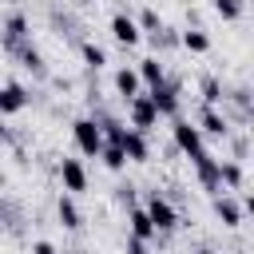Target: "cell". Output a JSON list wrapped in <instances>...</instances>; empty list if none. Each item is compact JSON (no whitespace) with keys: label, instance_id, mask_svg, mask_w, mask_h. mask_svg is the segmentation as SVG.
<instances>
[{"label":"cell","instance_id":"cell-28","mask_svg":"<svg viewBox=\"0 0 254 254\" xmlns=\"http://www.w3.org/2000/svg\"><path fill=\"white\" fill-rule=\"evenodd\" d=\"M119 202H123L127 210H131V206H139V202H135V187H119Z\"/></svg>","mask_w":254,"mask_h":254},{"label":"cell","instance_id":"cell-5","mask_svg":"<svg viewBox=\"0 0 254 254\" xmlns=\"http://www.w3.org/2000/svg\"><path fill=\"white\" fill-rule=\"evenodd\" d=\"M147 214L155 218V226H159V234H171L175 226H179V210L171 206V198H163L159 190L147 198Z\"/></svg>","mask_w":254,"mask_h":254},{"label":"cell","instance_id":"cell-25","mask_svg":"<svg viewBox=\"0 0 254 254\" xmlns=\"http://www.w3.org/2000/svg\"><path fill=\"white\" fill-rule=\"evenodd\" d=\"M210 4L222 20H242V12H246V0H210Z\"/></svg>","mask_w":254,"mask_h":254},{"label":"cell","instance_id":"cell-22","mask_svg":"<svg viewBox=\"0 0 254 254\" xmlns=\"http://www.w3.org/2000/svg\"><path fill=\"white\" fill-rule=\"evenodd\" d=\"M198 91H202V103H206V107H218V103L226 99V91H222V83H218L214 75H206V79L198 83Z\"/></svg>","mask_w":254,"mask_h":254},{"label":"cell","instance_id":"cell-15","mask_svg":"<svg viewBox=\"0 0 254 254\" xmlns=\"http://www.w3.org/2000/svg\"><path fill=\"white\" fill-rule=\"evenodd\" d=\"M12 60H20V67H24V71H32L36 79H44V75H48V64H44L40 48H32V44H20V48L12 52Z\"/></svg>","mask_w":254,"mask_h":254},{"label":"cell","instance_id":"cell-4","mask_svg":"<svg viewBox=\"0 0 254 254\" xmlns=\"http://www.w3.org/2000/svg\"><path fill=\"white\" fill-rule=\"evenodd\" d=\"M194 175H198V183H202V190H206L210 198L222 194V159H214L210 151L198 155V159H194Z\"/></svg>","mask_w":254,"mask_h":254},{"label":"cell","instance_id":"cell-9","mask_svg":"<svg viewBox=\"0 0 254 254\" xmlns=\"http://www.w3.org/2000/svg\"><path fill=\"white\" fill-rule=\"evenodd\" d=\"M60 183H64L67 194H83V190H87V171H83V163L64 155V159H60Z\"/></svg>","mask_w":254,"mask_h":254},{"label":"cell","instance_id":"cell-2","mask_svg":"<svg viewBox=\"0 0 254 254\" xmlns=\"http://www.w3.org/2000/svg\"><path fill=\"white\" fill-rule=\"evenodd\" d=\"M171 135H175V147H179V151H183V155H187L190 163H194L198 155H206V143H202L206 135H202V127H198V123H187V119H175V127H171Z\"/></svg>","mask_w":254,"mask_h":254},{"label":"cell","instance_id":"cell-18","mask_svg":"<svg viewBox=\"0 0 254 254\" xmlns=\"http://www.w3.org/2000/svg\"><path fill=\"white\" fill-rule=\"evenodd\" d=\"M139 75H143V83H147V87H159V83H167V67H163L155 56L139 60Z\"/></svg>","mask_w":254,"mask_h":254},{"label":"cell","instance_id":"cell-23","mask_svg":"<svg viewBox=\"0 0 254 254\" xmlns=\"http://www.w3.org/2000/svg\"><path fill=\"white\" fill-rule=\"evenodd\" d=\"M79 56H83V64H87L91 71H99V67L107 64V52H103L99 44H91V40H83V48H79Z\"/></svg>","mask_w":254,"mask_h":254},{"label":"cell","instance_id":"cell-12","mask_svg":"<svg viewBox=\"0 0 254 254\" xmlns=\"http://www.w3.org/2000/svg\"><path fill=\"white\" fill-rule=\"evenodd\" d=\"M210 206H214V218H218L222 226H230V230H234V226H242L246 206H242V202H234L226 190H222V194H214V198H210Z\"/></svg>","mask_w":254,"mask_h":254},{"label":"cell","instance_id":"cell-14","mask_svg":"<svg viewBox=\"0 0 254 254\" xmlns=\"http://www.w3.org/2000/svg\"><path fill=\"white\" fill-rule=\"evenodd\" d=\"M127 222H131V234H135V238H143V242H155V238H159V226H155V218L147 214V206H131V210H127Z\"/></svg>","mask_w":254,"mask_h":254},{"label":"cell","instance_id":"cell-3","mask_svg":"<svg viewBox=\"0 0 254 254\" xmlns=\"http://www.w3.org/2000/svg\"><path fill=\"white\" fill-rule=\"evenodd\" d=\"M127 119H131V127H139V131H155L159 119H163V111L155 107L151 91H143V95H135V99L127 103Z\"/></svg>","mask_w":254,"mask_h":254},{"label":"cell","instance_id":"cell-27","mask_svg":"<svg viewBox=\"0 0 254 254\" xmlns=\"http://www.w3.org/2000/svg\"><path fill=\"white\" fill-rule=\"evenodd\" d=\"M127 254H151V242H143V238L127 234Z\"/></svg>","mask_w":254,"mask_h":254},{"label":"cell","instance_id":"cell-13","mask_svg":"<svg viewBox=\"0 0 254 254\" xmlns=\"http://www.w3.org/2000/svg\"><path fill=\"white\" fill-rule=\"evenodd\" d=\"M24 107H28V91H24L16 79H4V91H0V115L12 119V115L24 111Z\"/></svg>","mask_w":254,"mask_h":254},{"label":"cell","instance_id":"cell-6","mask_svg":"<svg viewBox=\"0 0 254 254\" xmlns=\"http://www.w3.org/2000/svg\"><path fill=\"white\" fill-rule=\"evenodd\" d=\"M111 83H115V95L123 99V103H131L135 95H143V75H139V67H115V75H111Z\"/></svg>","mask_w":254,"mask_h":254},{"label":"cell","instance_id":"cell-10","mask_svg":"<svg viewBox=\"0 0 254 254\" xmlns=\"http://www.w3.org/2000/svg\"><path fill=\"white\" fill-rule=\"evenodd\" d=\"M20 44H28V16L24 12H8L4 16V52L12 56Z\"/></svg>","mask_w":254,"mask_h":254},{"label":"cell","instance_id":"cell-21","mask_svg":"<svg viewBox=\"0 0 254 254\" xmlns=\"http://www.w3.org/2000/svg\"><path fill=\"white\" fill-rule=\"evenodd\" d=\"M99 159H103V167H107V171H123V167L131 163V155H127V147H123V143H107Z\"/></svg>","mask_w":254,"mask_h":254},{"label":"cell","instance_id":"cell-31","mask_svg":"<svg viewBox=\"0 0 254 254\" xmlns=\"http://www.w3.org/2000/svg\"><path fill=\"white\" fill-rule=\"evenodd\" d=\"M250 8H254V0H250Z\"/></svg>","mask_w":254,"mask_h":254},{"label":"cell","instance_id":"cell-19","mask_svg":"<svg viewBox=\"0 0 254 254\" xmlns=\"http://www.w3.org/2000/svg\"><path fill=\"white\" fill-rule=\"evenodd\" d=\"M95 119H99V127H103V135H107V143H123V135H127V127H131V123H123V119H115V115H107V111H95Z\"/></svg>","mask_w":254,"mask_h":254},{"label":"cell","instance_id":"cell-30","mask_svg":"<svg viewBox=\"0 0 254 254\" xmlns=\"http://www.w3.org/2000/svg\"><path fill=\"white\" fill-rule=\"evenodd\" d=\"M242 206H246V214L254 218V194H246V202H242Z\"/></svg>","mask_w":254,"mask_h":254},{"label":"cell","instance_id":"cell-20","mask_svg":"<svg viewBox=\"0 0 254 254\" xmlns=\"http://www.w3.org/2000/svg\"><path fill=\"white\" fill-rule=\"evenodd\" d=\"M183 48H187L190 56H206V52H210V36H206L202 28H187V32H183Z\"/></svg>","mask_w":254,"mask_h":254},{"label":"cell","instance_id":"cell-1","mask_svg":"<svg viewBox=\"0 0 254 254\" xmlns=\"http://www.w3.org/2000/svg\"><path fill=\"white\" fill-rule=\"evenodd\" d=\"M71 139H75L79 155H87V159H99L103 147H107V135H103V127H99L95 115H79V119H71Z\"/></svg>","mask_w":254,"mask_h":254},{"label":"cell","instance_id":"cell-8","mask_svg":"<svg viewBox=\"0 0 254 254\" xmlns=\"http://www.w3.org/2000/svg\"><path fill=\"white\" fill-rule=\"evenodd\" d=\"M111 36H115L123 48H135V44L143 40V24H139L135 16H127V12H115V16H111Z\"/></svg>","mask_w":254,"mask_h":254},{"label":"cell","instance_id":"cell-24","mask_svg":"<svg viewBox=\"0 0 254 254\" xmlns=\"http://www.w3.org/2000/svg\"><path fill=\"white\" fill-rule=\"evenodd\" d=\"M222 187H230V190L242 187V163L238 159H222Z\"/></svg>","mask_w":254,"mask_h":254},{"label":"cell","instance_id":"cell-11","mask_svg":"<svg viewBox=\"0 0 254 254\" xmlns=\"http://www.w3.org/2000/svg\"><path fill=\"white\" fill-rule=\"evenodd\" d=\"M198 127H202L206 139H230V119H226L218 107H206V103H202V111H198Z\"/></svg>","mask_w":254,"mask_h":254},{"label":"cell","instance_id":"cell-29","mask_svg":"<svg viewBox=\"0 0 254 254\" xmlns=\"http://www.w3.org/2000/svg\"><path fill=\"white\" fill-rule=\"evenodd\" d=\"M32 254H56V246H52L48 238H36V242H32Z\"/></svg>","mask_w":254,"mask_h":254},{"label":"cell","instance_id":"cell-26","mask_svg":"<svg viewBox=\"0 0 254 254\" xmlns=\"http://www.w3.org/2000/svg\"><path fill=\"white\" fill-rule=\"evenodd\" d=\"M139 24H143V32H147V36L163 32V20H159V12H155V8H143V12H139Z\"/></svg>","mask_w":254,"mask_h":254},{"label":"cell","instance_id":"cell-7","mask_svg":"<svg viewBox=\"0 0 254 254\" xmlns=\"http://www.w3.org/2000/svg\"><path fill=\"white\" fill-rule=\"evenodd\" d=\"M147 91H151L155 107H159L167 119H179V103H183V99H179V91H183V87H179V79H167V83H159V87H147Z\"/></svg>","mask_w":254,"mask_h":254},{"label":"cell","instance_id":"cell-17","mask_svg":"<svg viewBox=\"0 0 254 254\" xmlns=\"http://www.w3.org/2000/svg\"><path fill=\"white\" fill-rule=\"evenodd\" d=\"M56 218H60L64 230H79V226H83V214H79V206H75V198H71L67 190H64L60 202H56Z\"/></svg>","mask_w":254,"mask_h":254},{"label":"cell","instance_id":"cell-16","mask_svg":"<svg viewBox=\"0 0 254 254\" xmlns=\"http://www.w3.org/2000/svg\"><path fill=\"white\" fill-rule=\"evenodd\" d=\"M123 147H127L131 163H147V159H151V143H147V131H139V127H127V135H123Z\"/></svg>","mask_w":254,"mask_h":254}]
</instances>
